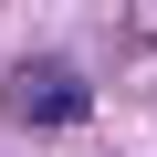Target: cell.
Segmentation results:
<instances>
[{"mask_svg":"<svg viewBox=\"0 0 157 157\" xmlns=\"http://www.w3.org/2000/svg\"><path fill=\"white\" fill-rule=\"evenodd\" d=\"M11 126H84V73L73 63H21L11 73Z\"/></svg>","mask_w":157,"mask_h":157,"instance_id":"obj_1","label":"cell"}]
</instances>
